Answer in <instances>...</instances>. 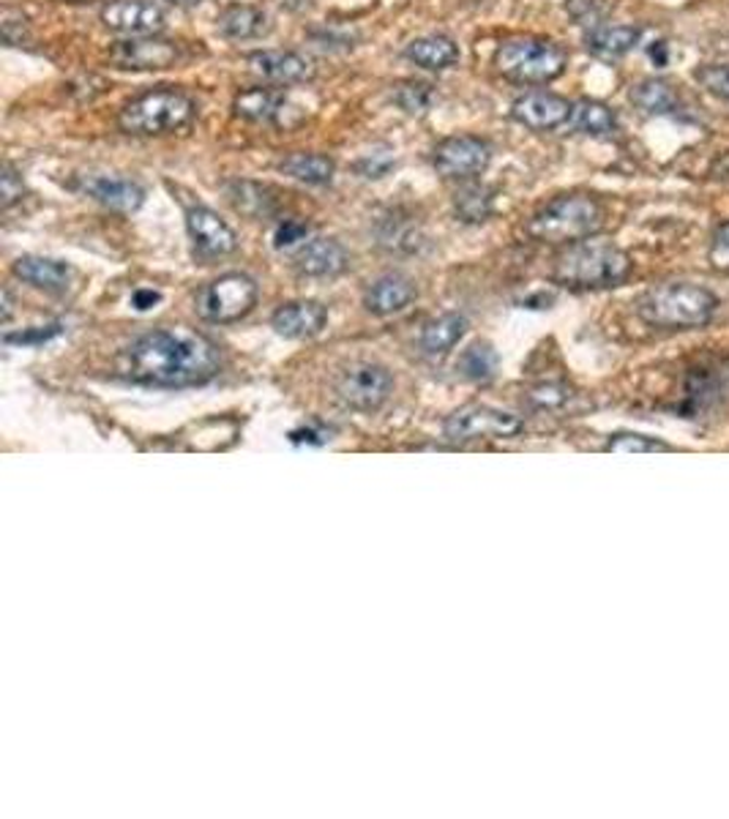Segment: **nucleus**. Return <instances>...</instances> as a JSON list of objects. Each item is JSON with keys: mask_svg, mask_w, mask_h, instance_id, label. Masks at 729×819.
Returning <instances> with one entry per match:
<instances>
[{"mask_svg": "<svg viewBox=\"0 0 729 819\" xmlns=\"http://www.w3.org/2000/svg\"><path fill=\"white\" fill-rule=\"evenodd\" d=\"M118 371L140 386H202L214 380L219 371V350L202 333L186 328H159L137 337L124 350Z\"/></svg>", "mask_w": 729, "mask_h": 819, "instance_id": "f257e3e1", "label": "nucleus"}, {"mask_svg": "<svg viewBox=\"0 0 729 819\" xmlns=\"http://www.w3.org/2000/svg\"><path fill=\"white\" fill-rule=\"evenodd\" d=\"M716 310L718 298L691 281H669V285L651 287L637 301V315L642 320L656 328H675V331L707 326Z\"/></svg>", "mask_w": 729, "mask_h": 819, "instance_id": "f03ea898", "label": "nucleus"}, {"mask_svg": "<svg viewBox=\"0 0 729 819\" xmlns=\"http://www.w3.org/2000/svg\"><path fill=\"white\" fill-rule=\"evenodd\" d=\"M197 104L178 88H151L121 108L118 126L131 137H164L186 129L194 121Z\"/></svg>", "mask_w": 729, "mask_h": 819, "instance_id": "7ed1b4c3", "label": "nucleus"}, {"mask_svg": "<svg viewBox=\"0 0 729 819\" xmlns=\"http://www.w3.org/2000/svg\"><path fill=\"white\" fill-rule=\"evenodd\" d=\"M631 260L623 249L612 243L579 241L555 260L557 285L574 287V290H601V287H615L629 279Z\"/></svg>", "mask_w": 729, "mask_h": 819, "instance_id": "20e7f679", "label": "nucleus"}, {"mask_svg": "<svg viewBox=\"0 0 729 819\" xmlns=\"http://www.w3.org/2000/svg\"><path fill=\"white\" fill-rule=\"evenodd\" d=\"M604 209L588 194H561L536 211L528 236L539 243H579L601 230Z\"/></svg>", "mask_w": 729, "mask_h": 819, "instance_id": "39448f33", "label": "nucleus"}, {"mask_svg": "<svg viewBox=\"0 0 729 819\" xmlns=\"http://www.w3.org/2000/svg\"><path fill=\"white\" fill-rule=\"evenodd\" d=\"M566 50L550 39L536 36H514L505 39L494 52V66L505 79L519 85L552 83L566 68Z\"/></svg>", "mask_w": 729, "mask_h": 819, "instance_id": "423d86ee", "label": "nucleus"}, {"mask_svg": "<svg viewBox=\"0 0 729 819\" xmlns=\"http://www.w3.org/2000/svg\"><path fill=\"white\" fill-rule=\"evenodd\" d=\"M257 303V285L247 274H225L200 287L194 310L208 323H236L247 317Z\"/></svg>", "mask_w": 729, "mask_h": 819, "instance_id": "0eeeda50", "label": "nucleus"}, {"mask_svg": "<svg viewBox=\"0 0 729 819\" xmlns=\"http://www.w3.org/2000/svg\"><path fill=\"white\" fill-rule=\"evenodd\" d=\"M523 418L505 410L487 404H467L445 418L443 432L454 443H476V440H511L523 432Z\"/></svg>", "mask_w": 729, "mask_h": 819, "instance_id": "6e6552de", "label": "nucleus"}, {"mask_svg": "<svg viewBox=\"0 0 729 819\" xmlns=\"http://www.w3.org/2000/svg\"><path fill=\"white\" fill-rule=\"evenodd\" d=\"M334 391H337L339 402L344 407L372 413V410L382 407L386 399L391 396L393 380L386 366L369 364V361H355V364L344 366L339 371L337 380H334Z\"/></svg>", "mask_w": 729, "mask_h": 819, "instance_id": "1a4fd4ad", "label": "nucleus"}, {"mask_svg": "<svg viewBox=\"0 0 729 819\" xmlns=\"http://www.w3.org/2000/svg\"><path fill=\"white\" fill-rule=\"evenodd\" d=\"M435 169L449 180H473L492 162V148L487 140L473 135L445 137L435 148Z\"/></svg>", "mask_w": 729, "mask_h": 819, "instance_id": "9d476101", "label": "nucleus"}, {"mask_svg": "<svg viewBox=\"0 0 729 819\" xmlns=\"http://www.w3.org/2000/svg\"><path fill=\"white\" fill-rule=\"evenodd\" d=\"M178 45L156 36H137V39L115 41L108 50L110 66L121 72H162L178 61Z\"/></svg>", "mask_w": 729, "mask_h": 819, "instance_id": "9b49d317", "label": "nucleus"}, {"mask_svg": "<svg viewBox=\"0 0 729 819\" xmlns=\"http://www.w3.org/2000/svg\"><path fill=\"white\" fill-rule=\"evenodd\" d=\"M571 110L574 104L566 96L550 93V90H530L511 104V118L533 131H550L568 124Z\"/></svg>", "mask_w": 729, "mask_h": 819, "instance_id": "f8f14e48", "label": "nucleus"}, {"mask_svg": "<svg viewBox=\"0 0 729 819\" xmlns=\"http://www.w3.org/2000/svg\"><path fill=\"white\" fill-rule=\"evenodd\" d=\"M99 17L115 34L153 36L164 30V12L151 0H110Z\"/></svg>", "mask_w": 729, "mask_h": 819, "instance_id": "ddd939ff", "label": "nucleus"}, {"mask_svg": "<svg viewBox=\"0 0 729 819\" xmlns=\"http://www.w3.org/2000/svg\"><path fill=\"white\" fill-rule=\"evenodd\" d=\"M186 230L194 241V249L205 257H225L238 249V236L216 211L205 209V205H194L186 214Z\"/></svg>", "mask_w": 729, "mask_h": 819, "instance_id": "4468645a", "label": "nucleus"}, {"mask_svg": "<svg viewBox=\"0 0 729 819\" xmlns=\"http://www.w3.org/2000/svg\"><path fill=\"white\" fill-rule=\"evenodd\" d=\"M249 72L257 74L260 79L274 85H296V83H306L315 68L309 63V58H303L301 52L292 50H263V52H252L247 58Z\"/></svg>", "mask_w": 729, "mask_h": 819, "instance_id": "2eb2a0df", "label": "nucleus"}, {"mask_svg": "<svg viewBox=\"0 0 729 819\" xmlns=\"http://www.w3.org/2000/svg\"><path fill=\"white\" fill-rule=\"evenodd\" d=\"M238 118L252 121V124H274V126H290L287 113H290V101L281 90L276 88H247L236 96L232 101Z\"/></svg>", "mask_w": 729, "mask_h": 819, "instance_id": "dca6fc26", "label": "nucleus"}, {"mask_svg": "<svg viewBox=\"0 0 729 819\" xmlns=\"http://www.w3.org/2000/svg\"><path fill=\"white\" fill-rule=\"evenodd\" d=\"M328 310L317 301H292L279 306L271 317V326L285 339H309L326 328Z\"/></svg>", "mask_w": 729, "mask_h": 819, "instance_id": "f3484780", "label": "nucleus"}, {"mask_svg": "<svg viewBox=\"0 0 729 819\" xmlns=\"http://www.w3.org/2000/svg\"><path fill=\"white\" fill-rule=\"evenodd\" d=\"M350 265L348 249L334 238H312L296 254V268L303 276H337Z\"/></svg>", "mask_w": 729, "mask_h": 819, "instance_id": "a211bd4d", "label": "nucleus"}, {"mask_svg": "<svg viewBox=\"0 0 729 819\" xmlns=\"http://www.w3.org/2000/svg\"><path fill=\"white\" fill-rule=\"evenodd\" d=\"M83 189L101 202L104 209L118 211V214H131L146 202V189L137 180L129 178H108V175H96L83 184Z\"/></svg>", "mask_w": 729, "mask_h": 819, "instance_id": "6ab92c4d", "label": "nucleus"}, {"mask_svg": "<svg viewBox=\"0 0 729 819\" xmlns=\"http://www.w3.org/2000/svg\"><path fill=\"white\" fill-rule=\"evenodd\" d=\"M415 298V287L407 276L402 274H386L380 279H375L366 290L364 303L366 310L377 317L397 315V312L407 310Z\"/></svg>", "mask_w": 729, "mask_h": 819, "instance_id": "aec40b11", "label": "nucleus"}, {"mask_svg": "<svg viewBox=\"0 0 729 819\" xmlns=\"http://www.w3.org/2000/svg\"><path fill=\"white\" fill-rule=\"evenodd\" d=\"M225 194L230 205L252 219H268L279 211V191L254 180H227Z\"/></svg>", "mask_w": 729, "mask_h": 819, "instance_id": "412c9836", "label": "nucleus"}, {"mask_svg": "<svg viewBox=\"0 0 729 819\" xmlns=\"http://www.w3.org/2000/svg\"><path fill=\"white\" fill-rule=\"evenodd\" d=\"M12 270L17 279L28 281V285L39 287V290H47V292L66 290L68 281H72V276H74L72 265L61 263V260H52V257H36V254H25V257H20Z\"/></svg>", "mask_w": 729, "mask_h": 819, "instance_id": "4be33fe9", "label": "nucleus"}, {"mask_svg": "<svg viewBox=\"0 0 729 819\" xmlns=\"http://www.w3.org/2000/svg\"><path fill=\"white\" fill-rule=\"evenodd\" d=\"M279 169L292 180H301L306 186H326L334 180L337 162L323 153H290L279 162Z\"/></svg>", "mask_w": 729, "mask_h": 819, "instance_id": "5701e85b", "label": "nucleus"}, {"mask_svg": "<svg viewBox=\"0 0 729 819\" xmlns=\"http://www.w3.org/2000/svg\"><path fill=\"white\" fill-rule=\"evenodd\" d=\"M407 58L427 72H443L460 61V47L449 36H424L407 45Z\"/></svg>", "mask_w": 729, "mask_h": 819, "instance_id": "b1692460", "label": "nucleus"}, {"mask_svg": "<svg viewBox=\"0 0 729 819\" xmlns=\"http://www.w3.org/2000/svg\"><path fill=\"white\" fill-rule=\"evenodd\" d=\"M219 30L227 36V39L236 41H247V39H257L268 30V17L265 12H260L257 7H249V3H232L227 7L225 12L219 14Z\"/></svg>", "mask_w": 729, "mask_h": 819, "instance_id": "393cba45", "label": "nucleus"}, {"mask_svg": "<svg viewBox=\"0 0 729 819\" xmlns=\"http://www.w3.org/2000/svg\"><path fill=\"white\" fill-rule=\"evenodd\" d=\"M642 30L634 25H599L588 34V50L599 58H620L634 50Z\"/></svg>", "mask_w": 729, "mask_h": 819, "instance_id": "a878e982", "label": "nucleus"}, {"mask_svg": "<svg viewBox=\"0 0 729 819\" xmlns=\"http://www.w3.org/2000/svg\"><path fill=\"white\" fill-rule=\"evenodd\" d=\"M467 331V320L462 315H456V312H449V315H440L435 317V320H429L427 326H424L422 331V350L427 355H445L449 350L456 348V342H460L462 337H465Z\"/></svg>", "mask_w": 729, "mask_h": 819, "instance_id": "bb28decb", "label": "nucleus"}, {"mask_svg": "<svg viewBox=\"0 0 729 819\" xmlns=\"http://www.w3.org/2000/svg\"><path fill=\"white\" fill-rule=\"evenodd\" d=\"M568 124L574 126L582 135H593V137H606L612 131H617V118L606 104L593 99H582L574 104L571 110V121Z\"/></svg>", "mask_w": 729, "mask_h": 819, "instance_id": "cd10ccee", "label": "nucleus"}, {"mask_svg": "<svg viewBox=\"0 0 729 819\" xmlns=\"http://www.w3.org/2000/svg\"><path fill=\"white\" fill-rule=\"evenodd\" d=\"M456 216L467 225H481L494 211V191L483 184H467L454 197Z\"/></svg>", "mask_w": 729, "mask_h": 819, "instance_id": "c85d7f7f", "label": "nucleus"}, {"mask_svg": "<svg viewBox=\"0 0 729 819\" xmlns=\"http://www.w3.org/2000/svg\"><path fill=\"white\" fill-rule=\"evenodd\" d=\"M631 101L651 115H667L678 108V93L667 79H642L631 88Z\"/></svg>", "mask_w": 729, "mask_h": 819, "instance_id": "c756f323", "label": "nucleus"}, {"mask_svg": "<svg viewBox=\"0 0 729 819\" xmlns=\"http://www.w3.org/2000/svg\"><path fill=\"white\" fill-rule=\"evenodd\" d=\"M456 369H460L462 377H467V380H489V377L498 371V353H494L489 344L476 342L460 355Z\"/></svg>", "mask_w": 729, "mask_h": 819, "instance_id": "7c9ffc66", "label": "nucleus"}, {"mask_svg": "<svg viewBox=\"0 0 729 819\" xmlns=\"http://www.w3.org/2000/svg\"><path fill=\"white\" fill-rule=\"evenodd\" d=\"M393 101L407 115H424L435 101V90L429 83H415V79H404V83L393 85Z\"/></svg>", "mask_w": 729, "mask_h": 819, "instance_id": "2f4dec72", "label": "nucleus"}, {"mask_svg": "<svg viewBox=\"0 0 729 819\" xmlns=\"http://www.w3.org/2000/svg\"><path fill=\"white\" fill-rule=\"evenodd\" d=\"M380 243L391 252H415V249L422 247V232L418 227L410 225V222L402 219H386L380 230Z\"/></svg>", "mask_w": 729, "mask_h": 819, "instance_id": "473e14b6", "label": "nucleus"}, {"mask_svg": "<svg viewBox=\"0 0 729 819\" xmlns=\"http://www.w3.org/2000/svg\"><path fill=\"white\" fill-rule=\"evenodd\" d=\"M606 451H612V454H662V451H673V445L664 443V440L648 438V434L620 432L612 434Z\"/></svg>", "mask_w": 729, "mask_h": 819, "instance_id": "72a5a7b5", "label": "nucleus"}, {"mask_svg": "<svg viewBox=\"0 0 729 819\" xmlns=\"http://www.w3.org/2000/svg\"><path fill=\"white\" fill-rule=\"evenodd\" d=\"M571 399V388H566L563 382H541L533 391L528 393V402L536 410H557Z\"/></svg>", "mask_w": 729, "mask_h": 819, "instance_id": "f704fd0d", "label": "nucleus"}, {"mask_svg": "<svg viewBox=\"0 0 729 819\" xmlns=\"http://www.w3.org/2000/svg\"><path fill=\"white\" fill-rule=\"evenodd\" d=\"M566 9L579 25H590V28H599L606 20V14H609V3L606 0H568Z\"/></svg>", "mask_w": 729, "mask_h": 819, "instance_id": "c9c22d12", "label": "nucleus"}, {"mask_svg": "<svg viewBox=\"0 0 729 819\" xmlns=\"http://www.w3.org/2000/svg\"><path fill=\"white\" fill-rule=\"evenodd\" d=\"M696 83L707 90V93L718 96V99H729V66L727 63H711V66L696 68Z\"/></svg>", "mask_w": 729, "mask_h": 819, "instance_id": "e433bc0d", "label": "nucleus"}, {"mask_svg": "<svg viewBox=\"0 0 729 819\" xmlns=\"http://www.w3.org/2000/svg\"><path fill=\"white\" fill-rule=\"evenodd\" d=\"M309 238V225L301 219H285L274 232V247L276 249H296L303 247Z\"/></svg>", "mask_w": 729, "mask_h": 819, "instance_id": "4c0bfd02", "label": "nucleus"}, {"mask_svg": "<svg viewBox=\"0 0 729 819\" xmlns=\"http://www.w3.org/2000/svg\"><path fill=\"white\" fill-rule=\"evenodd\" d=\"M25 184L23 175L17 173L14 164H3V175H0V197H3V209H12L14 202L23 200Z\"/></svg>", "mask_w": 729, "mask_h": 819, "instance_id": "58836bf2", "label": "nucleus"}, {"mask_svg": "<svg viewBox=\"0 0 729 819\" xmlns=\"http://www.w3.org/2000/svg\"><path fill=\"white\" fill-rule=\"evenodd\" d=\"M0 28H3V41L12 47L23 45V41H28V20L23 17V14H17L14 9H3V23H0Z\"/></svg>", "mask_w": 729, "mask_h": 819, "instance_id": "ea45409f", "label": "nucleus"}, {"mask_svg": "<svg viewBox=\"0 0 729 819\" xmlns=\"http://www.w3.org/2000/svg\"><path fill=\"white\" fill-rule=\"evenodd\" d=\"M63 328L58 326H45V328H28V331H20V333H7V344H45L50 342V339H55L58 333H61Z\"/></svg>", "mask_w": 729, "mask_h": 819, "instance_id": "a19ab883", "label": "nucleus"}, {"mask_svg": "<svg viewBox=\"0 0 729 819\" xmlns=\"http://www.w3.org/2000/svg\"><path fill=\"white\" fill-rule=\"evenodd\" d=\"M391 167L393 159L388 156V153H369V156H364L355 164V173L364 175V178H382Z\"/></svg>", "mask_w": 729, "mask_h": 819, "instance_id": "79ce46f5", "label": "nucleus"}, {"mask_svg": "<svg viewBox=\"0 0 729 819\" xmlns=\"http://www.w3.org/2000/svg\"><path fill=\"white\" fill-rule=\"evenodd\" d=\"M711 260H713V265H718V268H729V222L718 227L716 236H713Z\"/></svg>", "mask_w": 729, "mask_h": 819, "instance_id": "37998d69", "label": "nucleus"}, {"mask_svg": "<svg viewBox=\"0 0 729 819\" xmlns=\"http://www.w3.org/2000/svg\"><path fill=\"white\" fill-rule=\"evenodd\" d=\"M159 301H162V292H156V290H137L135 295H131V303H135V310H140V312L153 310V306H156Z\"/></svg>", "mask_w": 729, "mask_h": 819, "instance_id": "c03bdc74", "label": "nucleus"}, {"mask_svg": "<svg viewBox=\"0 0 729 819\" xmlns=\"http://www.w3.org/2000/svg\"><path fill=\"white\" fill-rule=\"evenodd\" d=\"M651 58L658 63V66H664V63H667V45H664V41H656V45L651 47Z\"/></svg>", "mask_w": 729, "mask_h": 819, "instance_id": "a18cd8bd", "label": "nucleus"}, {"mask_svg": "<svg viewBox=\"0 0 729 819\" xmlns=\"http://www.w3.org/2000/svg\"><path fill=\"white\" fill-rule=\"evenodd\" d=\"M12 310H14V303H12V292L3 290V323L12 320Z\"/></svg>", "mask_w": 729, "mask_h": 819, "instance_id": "49530a36", "label": "nucleus"}, {"mask_svg": "<svg viewBox=\"0 0 729 819\" xmlns=\"http://www.w3.org/2000/svg\"><path fill=\"white\" fill-rule=\"evenodd\" d=\"M167 3H173V7H180V9H191V7H197V3H202V0H167Z\"/></svg>", "mask_w": 729, "mask_h": 819, "instance_id": "de8ad7c7", "label": "nucleus"}]
</instances>
